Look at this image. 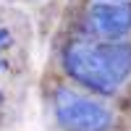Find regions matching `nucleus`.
<instances>
[{
	"instance_id": "f257e3e1",
	"label": "nucleus",
	"mask_w": 131,
	"mask_h": 131,
	"mask_svg": "<svg viewBox=\"0 0 131 131\" xmlns=\"http://www.w3.org/2000/svg\"><path fill=\"white\" fill-rule=\"evenodd\" d=\"M63 68L76 84L100 94H113L131 76V42L73 39L63 50Z\"/></svg>"
},
{
	"instance_id": "f03ea898",
	"label": "nucleus",
	"mask_w": 131,
	"mask_h": 131,
	"mask_svg": "<svg viewBox=\"0 0 131 131\" xmlns=\"http://www.w3.org/2000/svg\"><path fill=\"white\" fill-rule=\"evenodd\" d=\"M52 107L58 123L66 131H107L115 121L107 105L71 86H58Z\"/></svg>"
},
{
	"instance_id": "7ed1b4c3",
	"label": "nucleus",
	"mask_w": 131,
	"mask_h": 131,
	"mask_svg": "<svg viewBox=\"0 0 131 131\" xmlns=\"http://www.w3.org/2000/svg\"><path fill=\"white\" fill-rule=\"evenodd\" d=\"M81 29L89 39H123L131 34V3H94L84 10Z\"/></svg>"
},
{
	"instance_id": "20e7f679",
	"label": "nucleus",
	"mask_w": 131,
	"mask_h": 131,
	"mask_svg": "<svg viewBox=\"0 0 131 131\" xmlns=\"http://www.w3.org/2000/svg\"><path fill=\"white\" fill-rule=\"evenodd\" d=\"M13 42V37H10V31L5 29V26H0V71L5 68V58H3V52H5V47Z\"/></svg>"
},
{
	"instance_id": "39448f33",
	"label": "nucleus",
	"mask_w": 131,
	"mask_h": 131,
	"mask_svg": "<svg viewBox=\"0 0 131 131\" xmlns=\"http://www.w3.org/2000/svg\"><path fill=\"white\" fill-rule=\"evenodd\" d=\"M100 3H128V0H100Z\"/></svg>"
},
{
	"instance_id": "423d86ee",
	"label": "nucleus",
	"mask_w": 131,
	"mask_h": 131,
	"mask_svg": "<svg viewBox=\"0 0 131 131\" xmlns=\"http://www.w3.org/2000/svg\"><path fill=\"white\" fill-rule=\"evenodd\" d=\"M0 105H3V92H0Z\"/></svg>"
}]
</instances>
